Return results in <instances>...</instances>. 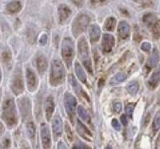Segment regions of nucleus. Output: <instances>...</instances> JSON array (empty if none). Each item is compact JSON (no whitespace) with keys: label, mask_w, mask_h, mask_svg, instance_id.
<instances>
[{"label":"nucleus","mask_w":160,"mask_h":149,"mask_svg":"<svg viewBox=\"0 0 160 149\" xmlns=\"http://www.w3.org/2000/svg\"><path fill=\"white\" fill-rule=\"evenodd\" d=\"M23 149H28V148H23Z\"/></svg>","instance_id":"nucleus-48"},{"label":"nucleus","mask_w":160,"mask_h":149,"mask_svg":"<svg viewBox=\"0 0 160 149\" xmlns=\"http://www.w3.org/2000/svg\"><path fill=\"white\" fill-rule=\"evenodd\" d=\"M21 9V4L19 1H12L6 6V10L9 12V14H16L20 11Z\"/></svg>","instance_id":"nucleus-21"},{"label":"nucleus","mask_w":160,"mask_h":149,"mask_svg":"<svg viewBox=\"0 0 160 149\" xmlns=\"http://www.w3.org/2000/svg\"><path fill=\"white\" fill-rule=\"evenodd\" d=\"M135 2L137 3H138L139 5H141L143 8H147V7H149L151 6L152 2L151 0H134Z\"/></svg>","instance_id":"nucleus-30"},{"label":"nucleus","mask_w":160,"mask_h":149,"mask_svg":"<svg viewBox=\"0 0 160 149\" xmlns=\"http://www.w3.org/2000/svg\"><path fill=\"white\" fill-rule=\"evenodd\" d=\"M114 109L116 113H119V112L121 111V109H122V105H121V103H120V102H116V103H114Z\"/></svg>","instance_id":"nucleus-37"},{"label":"nucleus","mask_w":160,"mask_h":149,"mask_svg":"<svg viewBox=\"0 0 160 149\" xmlns=\"http://www.w3.org/2000/svg\"><path fill=\"white\" fill-rule=\"evenodd\" d=\"M3 130H4V129H3V126H2V124H1V123H0V135H1V134H3Z\"/></svg>","instance_id":"nucleus-45"},{"label":"nucleus","mask_w":160,"mask_h":149,"mask_svg":"<svg viewBox=\"0 0 160 149\" xmlns=\"http://www.w3.org/2000/svg\"><path fill=\"white\" fill-rule=\"evenodd\" d=\"M76 130L80 136H82V137L85 138L86 140H91L92 137V133L90 131L88 130L86 126L82 124L80 120H77V124H76Z\"/></svg>","instance_id":"nucleus-14"},{"label":"nucleus","mask_w":160,"mask_h":149,"mask_svg":"<svg viewBox=\"0 0 160 149\" xmlns=\"http://www.w3.org/2000/svg\"><path fill=\"white\" fill-rule=\"evenodd\" d=\"M75 47H74V42L70 38H64L62 42L61 53L62 57L64 59L65 64L70 68L72 64L73 59L75 56Z\"/></svg>","instance_id":"nucleus-4"},{"label":"nucleus","mask_w":160,"mask_h":149,"mask_svg":"<svg viewBox=\"0 0 160 149\" xmlns=\"http://www.w3.org/2000/svg\"><path fill=\"white\" fill-rule=\"evenodd\" d=\"M92 1V3L96 5V4H101L104 2V0H91Z\"/></svg>","instance_id":"nucleus-42"},{"label":"nucleus","mask_w":160,"mask_h":149,"mask_svg":"<svg viewBox=\"0 0 160 149\" xmlns=\"http://www.w3.org/2000/svg\"><path fill=\"white\" fill-rule=\"evenodd\" d=\"M65 131H66V133H67L68 138L70 139V141L73 140V134L71 132V130H70V126L68 124H65Z\"/></svg>","instance_id":"nucleus-35"},{"label":"nucleus","mask_w":160,"mask_h":149,"mask_svg":"<svg viewBox=\"0 0 160 149\" xmlns=\"http://www.w3.org/2000/svg\"><path fill=\"white\" fill-rule=\"evenodd\" d=\"M158 62H159V54H158V50L156 48H154V49L152 50L151 55L149 56L148 59L147 61L146 66L148 69V70H150L156 67V65H157Z\"/></svg>","instance_id":"nucleus-12"},{"label":"nucleus","mask_w":160,"mask_h":149,"mask_svg":"<svg viewBox=\"0 0 160 149\" xmlns=\"http://www.w3.org/2000/svg\"><path fill=\"white\" fill-rule=\"evenodd\" d=\"M114 46V37L110 34H104L102 37V47L104 53H109Z\"/></svg>","instance_id":"nucleus-10"},{"label":"nucleus","mask_w":160,"mask_h":149,"mask_svg":"<svg viewBox=\"0 0 160 149\" xmlns=\"http://www.w3.org/2000/svg\"><path fill=\"white\" fill-rule=\"evenodd\" d=\"M105 149H112V148H111V147L107 146V147H105Z\"/></svg>","instance_id":"nucleus-46"},{"label":"nucleus","mask_w":160,"mask_h":149,"mask_svg":"<svg viewBox=\"0 0 160 149\" xmlns=\"http://www.w3.org/2000/svg\"><path fill=\"white\" fill-rule=\"evenodd\" d=\"M37 66H38V71L41 75H43L48 68V61L44 56L41 55L37 59Z\"/></svg>","instance_id":"nucleus-20"},{"label":"nucleus","mask_w":160,"mask_h":149,"mask_svg":"<svg viewBox=\"0 0 160 149\" xmlns=\"http://www.w3.org/2000/svg\"><path fill=\"white\" fill-rule=\"evenodd\" d=\"M58 149H67L63 142H59L58 145Z\"/></svg>","instance_id":"nucleus-43"},{"label":"nucleus","mask_w":160,"mask_h":149,"mask_svg":"<svg viewBox=\"0 0 160 149\" xmlns=\"http://www.w3.org/2000/svg\"><path fill=\"white\" fill-rule=\"evenodd\" d=\"M41 139L43 149L51 148V137L48 126L42 123L41 126Z\"/></svg>","instance_id":"nucleus-7"},{"label":"nucleus","mask_w":160,"mask_h":149,"mask_svg":"<svg viewBox=\"0 0 160 149\" xmlns=\"http://www.w3.org/2000/svg\"><path fill=\"white\" fill-rule=\"evenodd\" d=\"M135 108V104H132V103H129L125 107V112L130 118H132V115H133V112H134Z\"/></svg>","instance_id":"nucleus-29"},{"label":"nucleus","mask_w":160,"mask_h":149,"mask_svg":"<svg viewBox=\"0 0 160 149\" xmlns=\"http://www.w3.org/2000/svg\"><path fill=\"white\" fill-rule=\"evenodd\" d=\"M120 120H121V122H122L124 126H126L128 124V120H127V117L125 115H122L121 118H120Z\"/></svg>","instance_id":"nucleus-41"},{"label":"nucleus","mask_w":160,"mask_h":149,"mask_svg":"<svg viewBox=\"0 0 160 149\" xmlns=\"http://www.w3.org/2000/svg\"><path fill=\"white\" fill-rule=\"evenodd\" d=\"M78 51L80 59H82L85 68L89 71V73L92 74V62L89 57V46H88L87 39L82 37L78 42Z\"/></svg>","instance_id":"nucleus-3"},{"label":"nucleus","mask_w":160,"mask_h":149,"mask_svg":"<svg viewBox=\"0 0 160 149\" xmlns=\"http://www.w3.org/2000/svg\"><path fill=\"white\" fill-rule=\"evenodd\" d=\"M52 132L55 138H58L62 134V120L59 116H55L52 120Z\"/></svg>","instance_id":"nucleus-15"},{"label":"nucleus","mask_w":160,"mask_h":149,"mask_svg":"<svg viewBox=\"0 0 160 149\" xmlns=\"http://www.w3.org/2000/svg\"><path fill=\"white\" fill-rule=\"evenodd\" d=\"M11 88L13 92L16 95H19L23 92L24 91V83L21 73H16L13 82H12Z\"/></svg>","instance_id":"nucleus-8"},{"label":"nucleus","mask_w":160,"mask_h":149,"mask_svg":"<svg viewBox=\"0 0 160 149\" xmlns=\"http://www.w3.org/2000/svg\"><path fill=\"white\" fill-rule=\"evenodd\" d=\"M26 132H27V135L31 139H33L35 137V133H36V130H35V126L33 125L32 122H29L26 124Z\"/></svg>","instance_id":"nucleus-27"},{"label":"nucleus","mask_w":160,"mask_h":149,"mask_svg":"<svg viewBox=\"0 0 160 149\" xmlns=\"http://www.w3.org/2000/svg\"><path fill=\"white\" fill-rule=\"evenodd\" d=\"M152 127L155 132H157L160 129V110L157 112V114L155 115L154 120H153V124H152Z\"/></svg>","instance_id":"nucleus-28"},{"label":"nucleus","mask_w":160,"mask_h":149,"mask_svg":"<svg viewBox=\"0 0 160 149\" xmlns=\"http://www.w3.org/2000/svg\"><path fill=\"white\" fill-rule=\"evenodd\" d=\"M103 85H104V80L103 79L99 80V84H98L99 88L102 87H103Z\"/></svg>","instance_id":"nucleus-44"},{"label":"nucleus","mask_w":160,"mask_h":149,"mask_svg":"<svg viewBox=\"0 0 160 149\" xmlns=\"http://www.w3.org/2000/svg\"><path fill=\"white\" fill-rule=\"evenodd\" d=\"M2 117L9 127L15 126L18 122V116L15 102L13 99L6 100L3 103Z\"/></svg>","instance_id":"nucleus-1"},{"label":"nucleus","mask_w":160,"mask_h":149,"mask_svg":"<svg viewBox=\"0 0 160 149\" xmlns=\"http://www.w3.org/2000/svg\"><path fill=\"white\" fill-rule=\"evenodd\" d=\"M65 78V70L64 65L59 60H53L50 74V83L52 86L62 84Z\"/></svg>","instance_id":"nucleus-2"},{"label":"nucleus","mask_w":160,"mask_h":149,"mask_svg":"<svg viewBox=\"0 0 160 149\" xmlns=\"http://www.w3.org/2000/svg\"><path fill=\"white\" fill-rule=\"evenodd\" d=\"M71 14L70 8L65 4H61L58 7V16H59V21L60 23H63L67 20L69 16Z\"/></svg>","instance_id":"nucleus-16"},{"label":"nucleus","mask_w":160,"mask_h":149,"mask_svg":"<svg viewBox=\"0 0 160 149\" xmlns=\"http://www.w3.org/2000/svg\"><path fill=\"white\" fill-rule=\"evenodd\" d=\"M72 2L77 7H82L83 5V0H72Z\"/></svg>","instance_id":"nucleus-40"},{"label":"nucleus","mask_w":160,"mask_h":149,"mask_svg":"<svg viewBox=\"0 0 160 149\" xmlns=\"http://www.w3.org/2000/svg\"><path fill=\"white\" fill-rule=\"evenodd\" d=\"M3 61H4L5 64H9V61H10V59H11V58H10V54H9V53L7 54V52H5V53H3Z\"/></svg>","instance_id":"nucleus-38"},{"label":"nucleus","mask_w":160,"mask_h":149,"mask_svg":"<svg viewBox=\"0 0 160 149\" xmlns=\"http://www.w3.org/2000/svg\"><path fill=\"white\" fill-rule=\"evenodd\" d=\"M46 118L47 120H49L52 117L53 111H54V102L52 97L49 96L46 100Z\"/></svg>","instance_id":"nucleus-18"},{"label":"nucleus","mask_w":160,"mask_h":149,"mask_svg":"<svg viewBox=\"0 0 160 149\" xmlns=\"http://www.w3.org/2000/svg\"><path fill=\"white\" fill-rule=\"evenodd\" d=\"M77 112H78L79 116L82 118L84 121H86V122H90V116H89L87 109L83 106H79L78 108H77Z\"/></svg>","instance_id":"nucleus-23"},{"label":"nucleus","mask_w":160,"mask_h":149,"mask_svg":"<svg viewBox=\"0 0 160 149\" xmlns=\"http://www.w3.org/2000/svg\"><path fill=\"white\" fill-rule=\"evenodd\" d=\"M112 126H113V127H114L116 131H119V130H120V125H119V122H118V120H117L116 119H114V120H112Z\"/></svg>","instance_id":"nucleus-36"},{"label":"nucleus","mask_w":160,"mask_h":149,"mask_svg":"<svg viewBox=\"0 0 160 149\" xmlns=\"http://www.w3.org/2000/svg\"><path fill=\"white\" fill-rule=\"evenodd\" d=\"M73 149H91L88 145H86L83 142H77L76 143L74 144L73 146Z\"/></svg>","instance_id":"nucleus-32"},{"label":"nucleus","mask_w":160,"mask_h":149,"mask_svg":"<svg viewBox=\"0 0 160 149\" xmlns=\"http://www.w3.org/2000/svg\"><path fill=\"white\" fill-rule=\"evenodd\" d=\"M69 81H70V84H71V86H72V87L74 88V90L76 92V93H78V94L82 93V94H84V95H86L85 92H83V91H82V89L81 88V87H80L78 83H77L76 80L75 79V77H74L72 75H70V76H69ZM86 96H87V95H86Z\"/></svg>","instance_id":"nucleus-25"},{"label":"nucleus","mask_w":160,"mask_h":149,"mask_svg":"<svg viewBox=\"0 0 160 149\" xmlns=\"http://www.w3.org/2000/svg\"><path fill=\"white\" fill-rule=\"evenodd\" d=\"M151 44L149 43V42H143V43L142 44L141 48H142L144 52H149V51L151 50Z\"/></svg>","instance_id":"nucleus-34"},{"label":"nucleus","mask_w":160,"mask_h":149,"mask_svg":"<svg viewBox=\"0 0 160 149\" xmlns=\"http://www.w3.org/2000/svg\"><path fill=\"white\" fill-rule=\"evenodd\" d=\"M47 41H48V37H47L46 34H43L41 38H40V44L41 45H45L47 43Z\"/></svg>","instance_id":"nucleus-39"},{"label":"nucleus","mask_w":160,"mask_h":149,"mask_svg":"<svg viewBox=\"0 0 160 149\" xmlns=\"http://www.w3.org/2000/svg\"><path fill=\"white\" fill-rule=\"evenodd\" d=\"M76 73L78 76V78L80 79V81L82 82V83H85L87 84L88 83V81H87V76H86V73H85L84 70L82 69V65L79 64V63H76Z\"/></svg>","instance_id":"nucleus-22"},{"label":"nucleus","mask_w":160,"mask_h":149,"mask_svg":"<svg viewBox=\"0 0 160 149\" xmlns=\"http://www.w3.org/2000/svg\"><path fill=\"white\" fill-rule=\"evenodd\" d=\"M126 77H127V76H126L125 74L120 72V73H118L116 76H114V78L113 81H114V82H122L126 79Z\"/></svg>","instance_id":"nucleus-31"},{"label":"nucleus","mask_w":160,"mask_h":149,"mask_svg":"<svg viewBox=\"0 0 160 149\" xmlns=\"http://www.w3.org/2000/svg\"><path fill=\"white\" fill-rule=\"evenodd\" d=\"M101 36V30L98 25H92L90 28V40L92 42H96Z\"/></svg>","instance_id":"nucleus-19"},{"label":"nucleus","mask_w":160,"mask_h":149,"mask_svg":"<svg viewBox=\"0 0 160 149\" xmlns=\"http://www.w3.org/2000/svg\"><path fill=\"white\" fill-rule=\"evenodd\" d=\"M127 91L129 93L132 95V96H136L139 91V84L137 82H131L128 86H127Z\"/></svg>","instance_id":"nucleus-24"},{"label":"nucleus","mask_w":160,"mask_h":149,"mask_svg":"<svg viewBox=\"0 0 160 149\" xmlns=\"http://www.w3.org/2000/svg\"><path fill=\"white\" fill-rule=\"evenodd\" d=\"M26 81H27V87L30 92H33L37 89L38 87V79L35 73L31 69H27L26 72Z\"/></svg>","instance_id":"nucleus-9"},{"label":"nucleus","mask_w":160,"mask_h":149,"mask_svg":"<svg viewBox=\"0 0 160 149\" xmlns=\"http://www.w3.org/2000/svg\"><path fill=\"white\" fill-rule=\"evenodd\" d=\"M0 81H1V72H0Z\"/></svg>","instance_id":"nucleus-47"},{"label":"nucleus","mask_w":160,"mask_h":149,"mask_svg":"<svg viewBox=\"0 0 160 149\" xmlns=\"http://www.w3.org/2000/svg\"><path fill=\"white\" fill-rule=\"evenodd\" d=\"M160 83V65L157 68L153 73L152 74L151 77L148 80V85L152 89H155Z\"/></svg>","instance_id":"nucleus-13"},{"label":"nucleus","mask_w":160,"mask_h":149,"mask_svg":"<svg viewBox=\"0 0 160 149\" xmlns=\"http://www.w3.org/2000/svg\"><path fill=\"white\" fill-rule=\"evenodd\" d=\"M115 24H116V20L114 17H109L105 22V30L112 32L114 31V27H115Z\"/></svg>","instance_id":"nucleus-26"},{"label":"nucleus","mask_w":160,"mask_h":149,"mask_svg":"<svg viewBox=\"0 0 160 149\" xmlns=\"http://www.w3.org/2000/svg\"><path fill=\"white\" fill-rule=\"evenodd\" d=\"M152 32L153 33V36H154L155 38H158L160 37V27L159 23H158L155 27H153L152 28Z\"/></svg>","instance_id":"nucleus-33"},{"label":"nucleus","mask_w":160,"mask_h":149,"mask_svg":"<svg viewBox=\"0 0 160 149\" xmlns=\"http://www.w3.org/2000/svg\"><path fill=\"white\" fill-rule=\"evenodd\" d=\"M64 107H65L67 114L70 115V119H72L74 114H75V111H76V107L77 105L76 99L75 98V97L73 96L72 94L66 92L65 95H64Z\"/></svg>","instance_id":"nucleus-6"},{"label":"nucleus","mask_w":160,"mask_h":149,"mask_svg":"<svg viewBox=\"0 0 160 149\" xmlns=\"http://www.w3.org/2000/svg\"><path fill=\"white\" fill-rule=\"evenodd\" d=\"M90 22V18L87 15H78L74 21L72 27L73 34L75 37H78L82 32H84Z\"/></svg>","instance_id":"nucleus-5"},{"label":"nucleus","mask_w":160,"mask_h":149,"mask_svg":"<svg viewBox=\"0 0 160 149\" xmlns=\"http://www.w3.org/2000/svg\"><path fill=\"white\" fill-rule=\"evenodd\" d=\"M130 26L126 21H121L118 27V34L120 40H125L130 36Z\"/></svg>","instance_id":"nucleus-11"},{"label":"nucleus","mask_w":160,"mask_h":149,"mask_svg":"<svg viewBox=\"0 0 160 149\" xmlns=\"http://www.w3.org/2000/svg\"><path fill=\"white\" fill-rule=\"evenodd\" d=\"M142 20L146 26L148 28H151V29L158 23L157 16L153 15V14H152V13H149V14H147V15H144Z\"/></svg>","instance_id":"nucleus-17"}]
</instances>
